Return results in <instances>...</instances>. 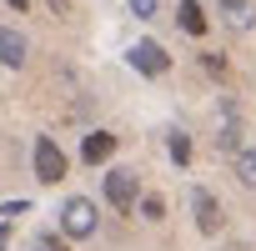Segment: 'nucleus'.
<instances>
[{"label": "nucleus", "instance_id": "obj_12", "mask_svg": "<svg viewBox=\"0 0 256 251\" xmlns=\"http://www.w3.org/2000/svg\"><path fill=\"white\" fill-rule=\"evenodd\" d=\"M141 216H146V221H161V216H166V201H161V196H141Z\"/></svg>", "mask_w": 256, "mask_h": 251}, {"label": "nucleus", "instance_id": "obj_1", "mask_svg": "<svg viewBox=\"0 0 256 251\" xmlns=\"http://www.w3.org/2000/svg\"><path fill=\"white\" fill-rule=\"evenodd\" d=\"M96 201L90 196H70L66 206H60V231L66 236H76V241H86V236H96Z\"/></svg>", "mask_w": 256, "mask_h": 251}, {"label": "nucleus", "instance_id": "obj_9", "mask_svg": "<svg viewBox=\"0 0 256 251\" xmlns=\"http://www.w3.org/2000/svg\"><path fill=\"white\" fill-rule=\"evenodd\" d=\"M176 20H181V30H186V36H206V10L196 6V0H181Z\"/></svg>", "mask_w": 256, "mask_h": 251}, {"label": "nucleus", "instance_id": "obj_7", "mask_svg": "<svg viewBox=\"0 0 256 251\" xmlns=\"http://www.w3.org/2000/svg\"><path fill=\"white\" fill-rule=\"evenodd\" d=\"M191 206H196V226H201L206 236H216V231H221V206H216V196H211V191H196Z\"/></svg>", "mask_w": 256, "mask_h": 251}, {"label": "nucleus", "instance_id": "obj_14", "mask_svg": "<svg viewBox=\"0 0 256 251\" xmlns=\"http://www.w3.org/2000/svg\"><path fill=\"white\" fill-rule=\"evenodd\" d=\"M201 66H206V70H211V76H226V60H221V56H211V50H206V56H201Z\"/></svg>", "mask_w": 256, "mask_h": 251}, {"label": "nucleus", "instance_id": "obj_3", "mask_svg": "<svg viewBox=\"0 0 256 251\" xmlns=\"http://www.w3.org/2000/svg\"><path fill=\"white\" fill-rule=\"evenodd\" d=\"M136 196H141V181H136L131 171H110V176H106V201H110L116 211H131Z\"/></svg>", "mask_w": 256, "mask_h": 251}, {"label": "nucleus", "instance_id": "obj_17", "mask_svg": "<svg viewBox=\"0 0 256 251\" xmlns=\"http://www.w3.org/2000/svg\"><path fill=\"white\" fill-rule=\"evenodd\" d=\"M26 6H30V0H10V10H26Z\"/></svg>", "mask_w": 256, "mask_h": 251}, {"label": "nucleus", "instance_id": "obj_16", "mask_svg": "<svg viewBox=\"0 0 256 251\" xmlns=\"http://www.w3.org/2000/svg\"><path fill=\"white\" fill-rule=\"evenodd\" d=\"M0 251H10V226H0Z\"/></svg>", "mask_w": 256, "mask_h": 251}, {"label": "nucleus", "instance_id": "obj_6", "mask_svg": "<svg viewBox=\"0 0 256 251\" xmlns=\"http://www.w3.org/2000/svg\"><path fill=\"white\" fill-rule=\"evenodd\" d=\"M26 36L20 30H10V26H0V66H10V70H20L26 66Z\"/></svg>", "mask_w": 256, "mask_h": 251}, {"label": "nucleus", "instance_id": "obj_2", "mask_svg": "<svg viewBox=\"0 0 256 251\" xmlns=\"http://www.w3.org/2000/svg\"><path fill=\"white\" fill-rule=\"evenodd\" d=\"M36 176H40L46 186H56V181L66 176V151H60L50 136H36Z\"/></svg>", "mask_w": 256, "mask_h": 251}, {"label": "nucleus", "instance_id": "obj_15", "mask_svg": "<svg viewBox=\"0 0 256 251\" xmlns=\"http://www.w3.org/2000/svg\"><path fill=\"white\" fill-rule=\"evenodd\" d=\"M216 146H221V151H236V126H226V131L216 136Z\"/></svg>", "mask_w": 256, "mask_h": 251}, {"label": "nucleus", "instance_id": "obj_8", "mask_svg": "<svg viewBox=\"0 0 256 251\" xmlns=\"http://www.w3.org/2000/svg\"><path fill=\"white\" fill-rule=\"evenodd\" d=\"M110 151H116V136H110V131H90V136L80 141V156H86L90 166H100V161H110Z\"/></svg>", "mask_w": 256, "mask_h": 251}, {"label": "nucleus", "instance_id": "obj_5", "mask_svg": "<svg viewBox=\"0 0 256 251\" xmlns=\"http://www.w3.org/2000/svg\"><path fill=\"white\" fill-rule=\"evenodd\" d=\"M221 26L226 30H236V36H251L256 30V6H251V0H221Z\"/></svg>", "mask_w": 256, "mask_h": 251}, {"label": "nucleus", "instance_id": "obj_11", "mask_svg": "<svg viewBox=\"0 0 256 251\" xmlns=\"http://www.w3.org/2000/svg\"><path fill=\"white\" fill-rule=\"evenodd\" d=\"M171 161H181V166L191 161V141H186L181 131H171Z\"/></svg>", "mask_w": 256, "mask_h": 251}, {"label": "nucleus", "instance_id": "obj_4", "mask_svg": "<svg viewBox=\"0 0 256 251\" xmlns=\"http://www.w3.org/2000/svg\"><path fill=\"white\" fill-rule=\"evenodd\" d=\"M131 66H136L141 76H166V70H171V56H166L156 40H136V46H131Z\"/></svg>", "mask_w": 256, "mask_h": 251}, {"label": "nucleus", "instance_id": "obj_10", "mask_svg": "<svg viewBox=\"0 0 256 251\" xmlns=\"http://www.w3.org/2000/svg\"><path fill=\"white\" fill-rule=\"evenodd\" d=\"M236 181L246 191H256V151H236Z\"/></svg>", "mask_w": 256, "mask_h": 251}, {"label": "nucleus", "instance_id": "obj_13", "mask_svg": "<svg viewBox=\"0 0 256 251\" xmlns=\"http://www.w3.org/2000/svg\"><path fill=\"white\" fill-rule=\"evenodd\" d=\"M161 10V0H131V16H141V20H151Z\"/></svg>", "mask_w": 256, "mask_h": 251}]
</instances>
